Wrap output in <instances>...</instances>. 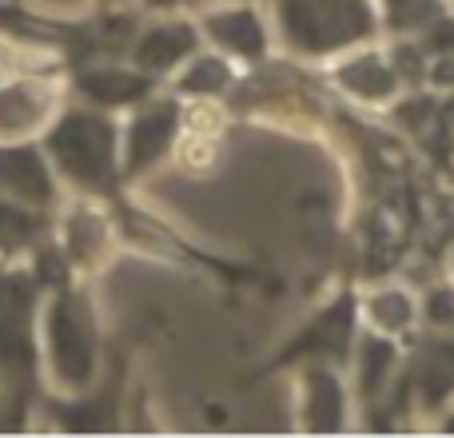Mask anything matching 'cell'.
I'll return each instance as SVG.
<instances>
[{"instance_id":"9a60e30c","label":"cell","mask_w":454,"mask_h":438,"mask_svg":"<svg viewBox=\"0 0 454 438\" xmlns=\"http://www.w3.org/2000/svg\"><path fill=\"white\" fill-rule=\"evenodd\" d=\"M403 339L383 335V331H359V343H355V395H359L363 407H371L375 399H383L391 391V383L403 371Z\"/></svg>"},{"instance_id":"ffe728a7","label":"cell","mask_w":454,"mask_h":438,"mask_svg":"<svg viewBox=\"0 0 454 438\" xmlns=\"http://www.w3.org/2000/svg\"><path fill=\"white\" fill-rule=\"evenodd\" d=\"M375 4L383 32H391V36H419L439 16L450 12V0H375Z\"/></svg>"},{"instance_id":"e0dca14e","label":"cell","mask_w":454,"mask_h":438,"mask_svg":"<svg viewBox=\"0 0 454 438\" xmlns=\"http://www.w3.org/2000/svg\"><path fill=\"white\" fill-rule=\"evenodd\" d=\"M52 231H56L52 212L20 204V199H12V196H0V263H20V259H28Z\"/></svg>"},{"instance_id":"cb8c5ba5","label":"cell","mask_w":454,"mask_h":438,"mask_svg":"<svg viewBox=\"0 0 454 438\" xmlns=\"http://www.w3.org/2000/svg\"><path fill=\"white\" fill-rule=\"evenodd\" d=\"M100 4H124V0H100Z\"/></svg>"},{"instance_id":"6da1fadb","label":"cell","mask_w":454,"mask_h":438,"mask_svg":"<svg viewBox=\"0 0 454 438\" xmlns=\"http://www.w3.org/2000/svg\"><path fill=\"white\" fill-rule=\"evenodd\" d=\"M40 299L44 287L28 259L0 263V391L8 403V431H20L40 403Z\"/></svg>"},{"instance_id":"5bb4252c","label":"cell","mask_w":454,"mask_h":438,"mask_svg":"<svg viewBox=\"0 0 454 438\" xmlns=\"http://www.w3.org/2000/svg\"><path fill=\"white\" fill-rule=\"evenodd\" d=\"M331 80L339 84V92L359 104H395L403 92V80L395 72L391 56L379 52V48H363V52H351L347 60H339Z\"/></svg>"},{"instance_id":"277c9868","label":"cell","mask_w":454,"mask_h":438,"mask_svg":"<svg viewBox=\"0 0 454 438\" xmlns=\"http://www.w3.org/2000/svg\"><path fill=\"white\" fill-rule=\"evenodd\" d=\"M275 28L287 52L327 60L375 44L383 20L375 0H275Z\"/></svg>"},{"instance_id":"7402d4cb","label":"cell","mask_w":454,"mask_h":438,"mask_svg":"<svg viewBox=\"0 0 454 438\" xmlns=\"http://www.w3.org/2000/svg\"><path fill=\"white\" fill-rule=\"evenodd\" d=\"M144 4V12H184V8H192L196 0H140Z\"/></svg>"},{"instance_id":"d4e9b609","label":"cell","mask_w":454,"mask_h":438,"mask_svg":"<svg viewBox=\"0 0 454 438\" xmlns=\"http://www.w3.org/2000/svg\"><path fill=\"white\" fill-rule=\"evenodd\" d=\"M450 267H454V251H450Z\"/></svg>"},{"instance_id":"5b68a950","label":"cell","mask_w":454,"mask_h":438,"mask_svg":"<svg viewBox=\"0 0 454 438\" xmlns=\"http://www.w3.org/2000/svg\"><path fill=\"white\" fill-rule=\"evenodd\" d=\"M359 319H363V299L355 287H339L311 319H303V327L295 335H287V343L271 355L267 363H259L247 375V383L275 375L287 367H307V363H331V367H351L355 343H359Z\"/></svg>"},{"instance_id":"ba28073f","label":"cell","mask_w":454,"mask_h":438,"mask_svg":"<svg viewBox=\"0 0 454 438\" xmlns=\"http://www.w3.org/2000/svg\"><path fill=\"white\" fill-rule=\"evenodd\" d=\"M403 387L411 391V403L423 415H442L454 399V335L431 331L403 339Z\"/></svg>"},{"instance_id":"484cf974","label":"cell","mask_w":454,"mask_h":438,"mask_svg":"<svg viewBox=\"0 0 454 438\" xmlns=\"http://www.w3.org/2000/svg\"><path fill=\"white\" fill-rule=\"evenodd\" d=\"M215 4H223V0H215Z\"/></svg>"},{"instance_id":"d6986e66","label":"cell","mask_w":454,"mask_h":438,"mask_svg":"<svg viewBox=\"0 0 454 438\" xmlns=\"http://www.w3.org/2000/svg\"><path fill=\"white\" fill-rule=\"evenodd\" d=\"M363 315H367V323L375 331L395 335V339L415 335V327H419V303H415V295L403 287L371 291V295L363 299Z\"/></svg>"},{"instance_id":"30bf717a","label":"cell","mask_w":454,"mask_h":438,"mask_svg":"<svg viewBox=\"0 0 454 438\" xmlns=\"http://www.w3.org/2000/svg\"><path fill=\"white\" fill-rule=\"evenodd\" d=\"M200 32H204V40H212L215 52H223L227 60L259 68V64H267V56H271L267 20L247 0H223L220 8H207V12L200 16Z\"/></svg>"},{"instance_id":"603a6c76","label":"cell","mask_w":454,"mask_h":438,"mask_svg":"<svg viewBox=\"0 0 454 438\" xmlns=\"http://www.w3.org/2000/svg\"><path fill=\"white\" fill-rule=\"evenodd\" d=\"M439 431H442V434H454V407H450L447 415L439 418Z\"/></svg>"},{"instance_id":"7c38bea8","label":"cell","mask_w":454,"mask_h":438,"mask_svg":"<svg viewBox=\"0 0 454 438\" xmlns=\"http://www.w3.org/2000/svg\"><path fill=\"white\" fill-rule=\"evenodd\" d=\"M200 40H204L200 24L180 20V16L168 12L164 20H152V24H144V28L136 32L132 64L164 80V76H172V72H180L184 64L200 52Z\"/></svg>"},{"instance_id":"52a82bcc","label":"cell","mask_w":454,"mask_h":438,"mask_svg":"<svg viewBox=\"0 0 454 438\" xmlns=\"http://www.w3.org/2000/svg\"><path fill=\"white\" fill-rule=\"evenodd\" d=\"M124 399H128V359L116 355L108 371H100V383L76 391L72 399L40 395L48 423L72 434H116L124 426Z\"/></svg>"},{"instance_id":"7a4b0ae2","label":"cell","mask_w":454,"mask_h":438,"mask_svg":"<svg viewBox=\"0 0 454 438\" xmlns=\"http://www.w3.org/2000/svg\"><path fill=\"white\" fill-rule=\"evenodd\" d=\"M140 28L144 16L128 12L124 4H100V12L84 16V20H52V16L28 12L16 0H0V32L56 52L64 72L96 60H132V44Z\"/></svg>"},{"instance_id":"3957f363","label":"cell","mask_w":454,"mask_h":438,"mask_svg":"<svg viewBox=\"0 0 454 438\" xmlns=\"http://www.w3.org/2000/svg\"><path fill=\"white\" fill-rule=\"evenodd\" d=\"M44 355L56 387L68 395L100 379L104 339L92 295L80 279H64L44 291Z\"/></svg>"},{"instance_id":"9c48e42d","label":"cell","mask_w":454,"mask_h":438,"mask_svg":"<svg viewBox=\"0 0 454 438\" xmlns=\"http://www.w3.org/2000/svg\"><path fill=\"white\" fill-rule=\"evenodd\" d=\"M68 88L80 104H92L104 112H132L152 92H160V76L136 68L132 60H96L68 72Z\"/></svg>"},{"instance_id":"8992f818","label":"cell","mask_w":454,"mask_h":438,"mask_svg":"<svg viewBox=\"0 0 454 438\" xmlns=\"http://www.w3.org/2000/svg\"><path fill=\"white\" fill-rule=\"evenodd\" d=\"M184 96L172 92H152L144 104H136L128 124L120 128V160H124V180L136 184L140 176H148L152 168H160L184 136Z\"/></svg>"},{"instance_id":"8fae6325","label":"cell","mask_w":454,"mask_h":438,"mask_svg":"<svg viewBox=\"0 0 454 438\" xmlns=\"http://www.w3.org/2000/svg\"><path fill=\"white\" fill-rule=\"evenodd\" d=\"M0 196L52 212L60 199V176L40 140H0Z\"/></svg>"},{"instance_id":"ac0fdd59","label":"cell","mask_w":454,"mask_h":438,"mask_svg":"<svg viewBox=\"0 0 454 438\" xmlns=\"http://www.w3.org/2000/svg\"><path fill=\"white\" fill-rule=\"evenodd\" d=\"M235 88V68L223 52H196L176 76V92L184 100H220Z\"/></svg>"},{"instance_id":"2e32d148","label":"cell","mask_w":454,"mask_h":438,"mask_svg":"<svg viewBox=\"0 0 454 438\" xmlns=\"http://www.w3.org/2000/svg\"><path fill=\"white\" fill-rule=\"evenodd\" d=\"M56 92L40 80H0V140H28L52 120Z\"/></svg>"},{"instance_id":"44dd1931","label":"cell","mask_w":454,"mask_h":438,"mask_svg":"<svg viewBox=\"0 0 454 438\" xmlns=\"http://www.w3.org/2000/svg\"><path fill=\"white\" fill-rule=\"evenodd\" d=\"M419 323L431 331H450L454 335V283L439 279L423 291V303H419Z\"/></svg>"},{"instance_id":"4fadbf2b","label":"cell","mask_w":454,"mask_h":438,"mask_svg":"<svg viewBox=\"0 0 454 438\" xmlns=\"http://www.w3.org/2000/svg\"><path fill=\"white\" fill-rule=\"evenodd\" d=\"M339 371L343 367H331V363H307V367H299L307 434H343L347 423H351V395H347V383Z\"/></svg>"}]
</instances>
